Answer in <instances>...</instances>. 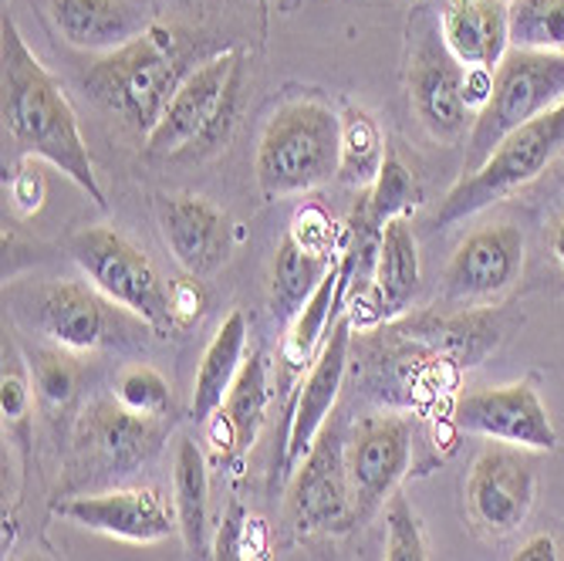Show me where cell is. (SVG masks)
I'll return each instance as SVG.
<instances>
[{
  "label": "cell",
  "instance_id": "cell-1",
  "mask_svg": "<svg viewBox=\"0 0 564 561\" xmlns=\"http://www.w3.org/2000/svg\"><path fill=\"white\" fill-rule=\"evenodd\" d=\"M0 82H4L0 109H4V126L18 149L24 157L51 163L82 193H88V199L106 207V190L98 186L72 101L55 75L37 62L11 14L0 21Z\"/></svg>",
  "mask_w": 564,
  "mask_h": 561
},
{
  "label": "cell",
  "instance_id": "cell-2",
  "mask_svg": "<svg viewBox=\"0 0 564 561\" xmlns=\"http://www.w3.org/2000/svg\"><path fill=\"white\" fill-rule=\"evenodd\" d=\"M338 163L341 116L322 98H291L268 119L253 173L264 199H284L338 176Z\"/></svg>",
  "mask_w": 564,
  "mask_h": 561
},
{
  "label": "cell",
  "instance_id": "cell-3",
  "mask_svg": "<svg viewBox=\"0 0 564 561\" xmlns=\"http://www.w3.org/2000/svg\"><path fill=\"white\" fill-rule=\"evenodd\" d=\"M176 75L180 47L173 31L163 24H149L126 47L101 55L88 68L85 85L101 106L112 109L135 132L149 136L180 85Z\"/></svg>",
  "mask_w": 564,
  "mask_h": 561
},
{
  "label": "cell",
  "instance_id": "cell-4",
  "mask_svg": "<svg viewBox=\"0 0 564 561\" xmlns=\"http://www.w3.org/2000/svg\"><path fill=\"white\" fill-rule=\"evenodd\" d=\"M561 152H564V101H557L544 116L510 132L480 170L459 176L456 186L443 196L440 211L433 214V227L449 230L453 224L494 207L503 196L534 183Z\"/></svg>",
  "mask_w": 564,
  "mask_h": 561
},
{
  "label": "cell",
  "instance_id": "cell-5",
  "mask_svg": "<svg viewBox=\"0 0 564 561\" xmlns=\"http://www.w3.org/2000/svg\"><path fill=\"white\" fill-rule=\"evenodd\" d=\"M564 101V55L561 51L510 47L494 72V91L484 112L474 119L467 173L480 170L494 149L524 122L544 116Z\"/></svg>",
  "mask_w": 564,
  "mask_h": 561
},
{
  "label": "cell",
  "instance_id": "cell-6",
  "mask_svg": "<svg viewBox=\"0 0 564 561\" xmlns=\"http://www.w3.org/2000/svg\"><path fill=\"white\" fill-rule=\"evenodd\" d=\"M68 250L101 294L142 319L156 335H166L176 325L166 281L126 234L116 227H85L72 237Z\"/></svg>",
  "mask_w": 564,
  "mask_h": 561
},
{
  "label": "cell",
  "instance_id": "cell-7",
  "mask_svg": "<svg viewBox=\"0 0 564 561\" xmlns=\"http://www.w3.org/2000/svg\"><path fill=\"white\" fill-rule=\"evenodd\" d=\"M31 322L55 345L72 352H91L109 345H129L149 328L132 312L85 281H47L31 294Z\"/></svg>",
  "mask_w": 564,
  "mask_h": 561
},
{
  "label": "cell",
  "instance_id": "cell-8",
  "mask_svg": "<svg viewBox=\"0 0 564 561\" xmlns=\"http://www.w3.org/2000/svg\"><path fill=\"white\" fill-rule=\"evenodd\" d=\"M409 101L426 126V132L440 142H459L474 129V112L467 106V68L453 58L443 41L440 21L423 24L416 34L413 58H409Z\"/></svg>",
  "mask_w": 564,
  "mask_h": 561
},
{
  "label": "cell",
  "instance_id": "cell-9",
  "mask_svg": "<svg viewBox=\"0 0 564 561\" xmlns=\"http://www.w3.org/2000/svg\"><path fill=\"white\" fill-rule=\"evenodd\" d=\"M288 490V521L297 535L341 531L355 521V497L348 481V461L341 430L332 423L318 433L304 461L291 471Z\"/></svg>",
  "mask_w": 564,
  "mask_h": 561
},
{
  "label": "cell",
  "instance_id": "cell-10",
  "mask_svg": "<svg viewBox=\"0 0 564 561\" xmlns=\"http://www.w3.org/2000/svg\"><path fill=\"white\" fill-rule=\"evenodd\" d=\"M538 497V464L531 450L490 443L477 453L467 477V507L490 535L518 531Z\"/></svg>",
  "mask_w": 564,
  "mask_h": 561
},
{
  "label": "cell",
  "instance_id": "cell-11",
  "mask_svg": "<svg viewBox=\"0 0 564 561\" xmlns=\"http://www.w3.org/2000/svg\"><path fill=\"white\" fill-rule=\"evenodd\" d=\"M234 85H237L234 51H220L210 62L193 68L176 85L160 122L145 136V149L152 157H176V152H183L196 139L210 136L234 95Z\"/></svg>",
  "mask_w": 564,
  "mask_h": 561
},
{
  "label": "cell",
  "instance_id": "cell-12",
  "mask_svg": "<svg viewBox=\"0 0 564 561\" xmlns=\"http://www.w3.org/2000/svg\"><path fill=\"white\" fill-rule=\"evenodd\" d=\"M453 423L464 433L521 450L557 446V430L531 382H507L459 396L453 406Z\"/></svg>",
  "mask_w": 564,
  "mask_h": 561
},
{
  "label": "cell",
  "instance_id": "cell-13",
  "mask_svg": "<svg viewBox=\"0 0 564 561\" xmlns=\"http://www.w3.org/2000/svg\"><path fill=\"white\" fill-rule=\"evenodd\" d=\"M524 271V234L514 224H487L456 247L443 271V298L456 304L494 301Z\"/></svg>",
  "mask_w": 564,
  "mask_h": 561
},
{
  "label": "cell",
  "instance_id": "cell-14",
  "mask_svg": "<svg viewBox=\"0 0 564 561\" xmlns=\"http://www.w3.org/2000/svg\"><path fill=\"white\" fill-rule=\"evenodd\" d=\"M348 481L355 497V521L376 515L413 461V423L405 417H372L355 430L348 450Z\"/></svg>",
  "mask_w": 564,
  "mask_h": 561
},
{
  "label": "cell",
  "instance_id": "cell-15",
  "mask_svg": "<svg viewBox=\"0 0 564 561\" xmlns=\"http://www.w3.org/2000/svg\"><path fill=\"white\" fill-rule=\"evenodd\" d=\"M58 515L119 541L132 544H156L180 531L176 518L170 515L166 497L160 487H122L106 494H78L58 504Z\"/></svg>",
  "mask_w": 564,
  "mask_h": 561
},
{
  "label": "cell",
  "instance_id": "cell-16",
  "mask_svg": "<svg viewBox=\"0 0 564 561\" xmlns=\"http://www.w3.org/2000/svg\"><path fill=\"white\" fill-rule=\"evenodd\" d=\"M348 348H351V315H338L332 325L318 359L301 379V392L291 413V430H288V446H284V471H294L304 453L312 450L318 433L328 427V417L335 410V399L345 382V366H348Z\"/></svg>",
  "mask_w": 564,
  "mask_h": 561
},
{
  "label": "cell",
  "instance_id": "cell-17",
  "mask_svg": "<svg viewBox=\"0 0 564 561\" xmlns=\"http://www.w3.org/2000/svg\"><path fill=\"white\" fill-rule=\"evenodd\" d=\"M160 224L170 253L189 278H207L224 268L230 250V224L210 199L193 193L163 196Z\"/></svg>",
  "mask_w": 564,
  "mask_h": 561
},
{
  "label": "cell",
  "instance_id": "cell-18",
  "mask_svg": "<svg viewBox=\"0 0 564 561\" xmlns=\"http://www.w3.org/2000/svg\"><path fill=\"white\" fill-rule=\"evenodd\" d=\"M163 430L156 420L129 413L119 399H98L78 420V443L116 474H129L160 450Z\"/></svg>",
  "mask_w": 564,
  "mask_h": 561
},
{
  "label": "cell",
  "instance_id": "cell-19",
  "mask_svg": "<svg viewBox=\"0 0 564 561\" xmlns=\"http://www.w3.org/2000/svg\"><path fill=\"white\" fill-rule=\"evenodd\" d=\"M44 11L65 44L101 55H112L149 28L129 0H44Z\"/></svg>",
  "mask_w": 564,
  "mask_h": 561
},
{
  "label": "cell",
  "instance_id": "cell-20",
  "mask_svg": "<svg viewBox=\"0 0 564 561\" xmlns=\"http://www.w3.org/2000/svg\"><path fill=\"white\" fill-rule=\"evenodd\" d=\"M443 41L464 68H490L510 51L507 0H446L440 14Z\"/></svg>",
  "mask_w": 564,
  "mask_h": 561
},
{
  "label": "cell",
  "instance_id": "cell-21",
  "mask_svg": "<svg viewBox=\"0 0 564 561\" xmlns=\"http://www.w3.org/2000/svg\"><path fill=\"white\" fill-rule=\"evenodd\" d=\"M351 274H355V253L348 250L345 261L332 268V274L318 284V291L307 298V304L291 322L284 345H281L284 382H291L297 373H304V366H312L318 359V352H322L332 325L338 322V309H341L345 288L351 284Z\"/></svg>",
  "mask_w": 564,
  "mask_h": 561
},
{
  "label": "cell",
  "instance_id": "cell-22",
  "mask_svg": "<svg viewBox=\"0 0 564 561\" xmlns=\"http://www.w3.org/2000/svg\"><path fill=\"white\" fill-rule=\"evenodd\" d=\"M247 359V319L243 312H230L217 335L210 338L207 352H203L196 379H193V420L196 423H210L220 406L227 402L240 366Z\"/></svg>",
  "mask_w": 564,
  "mask_h": 561
},
{
  "label": "cell",
  "instance_id": "cell-23",
  "mask_svg": "<svg viewBox=\"0 0 564 561\" xmlns=\"http://www.w3.org/2000/svg\"><path fill=\"white\" fill-rule=\"evenodd\" d=\"M372 281H376V304L382 319L405 312L413 294L420 291V281H423L420 244H416L413 224L405 217H395L382 227Z\"/></svg>",
  "mask_w": 564,
  "mask_h": 561
},
{
  "label": "cell",
  "instance_id": "cell-24",
  "mask_svg": "<svg viewBox=\"0 0 564 561\" xmlns=\"http://www.w3.org/2000/svg\"><path fill=\"white\" fill-rule=\"evenodd\" d=\"M173 507L183 544L193 558L207 554V518H210V477L207 456L189 440H176L173 453Z\"/></svg>",
  "mask_w": 564,
  "mask_h": 561
},
{
  "label": "cell",
  "instance_id": "cell-25",
  "mask_svg": "<svg viewBox=\"0 0 564 561\" xmlns=\"http://www.w3.org/2000/svg\"><path fill=\"white\" fill-rule=\"evenodd\" d=\"M338 265L335 253H315L301 247L291 234L281 237L271 265V309L281 322H294L297 312L318 291V284Z\"/></svg>",
  "mask_w": 564,
  "mask_h": 561
},
{
  "label": "cell",
  "instance_id": "cell-26",
  "mask_svg": "<svg viewBox=\"0 0 564 561\" xmlns=\"http://www.w3.org/2000/svg\"><path fill=\"white\" fill-rule=\"evenodd\" d=\"M264 413H268V366H264L261 352H250L243 359V366H240V376H237L227 402L220 406V413H217L214 436L227 433L224 450L243 453V450L253 446V440H258Z\"/></svg>",
  "mask_w": 564,
  "mask_h": 561
},
{
  "label": "cell",
  "instance_id": "cell-27",
  "mask_svg": "<svg viewBox=\"0 0 564 561\" xmlns=\"http://www.w3.org/2000/svg\"><path fill=\"white\" fill-rule=\"evenodd\" d=\"M386 139L376 126V119L358 109L345 106L341 112V163H338V180L348 186H372L376 176L382 173L386 163Z\"/></svg>",
  "mask_w": 564,
  "mask_h": 561
},
{
  "label": "cell",
  "instance_id": "cell-28",
  "mask_svg": "<svg viewBox=\"0 0 564 561\" xmlns=\"http://www.w3.org/2000/svg\"><path fill=\"white\" fill-rule=\"evenodd\" d=\"M510 47L564 51V0H507Z\"/></svg>",
  "mask_w": 564,
  "mask_h": 561
},
{
  "label": "cell",
  "instance_id": "cell-29",
  "mask_svg": "<svg viewBox=\"0 0 564 561\" xmlns=\"http://www.w3.org/2000/svg\"><path fill=\"white\" fill-rule=\"evenodd\" d=\"M423 203V190L416 183V176L409 173V166L389 152L382 173L376 176V183L369 186V199H366V227L369 230H382L389 220L405 217L413 207Z\"/></svg>",
  "mask_w": 564,
  "mask_h": 561
},
{
  "label": "cell",
  "instance_id": "cell-30",
  "mask_svg": "<svg viewBox=\"0 0 564 561\" xmlns=\"http://www.w3.org/2000/svg\"><path fill=\"white\" fill-rule=\"evenodd\" d=\"M382 561H430L420 515L399 490L386 504V558Z\"/></svg>",
  "mask_w": 564,
  "mask_h": 561
},
{
  "label": "cell",
  "instance_id": "cell-31",
  "mask_svg": "<svg viewBox=\"0 0 564 561\" xmlns=\"http://www.w3.org/2000/svg\"><path fill=\"white\" fill-rule=\"evenodd\" d=\"M116 399L135 417L160 420L170 410V382L149 366H132L116 382Z\"/></svg>",
  "mask_w": 564,
  "mask_h": 561
},
{
  "label": "cell",
  "instance_id": "cell-32",
  "mask_svg": "<svg viewBox=\"0 0 564 561\" xmlns=\"http://www.w3.org/2000/svg\"><path fill=\"white\" fill-rule=\"evenodd\" d=\"M31 376H34V386H37L41 399L51 402V406H65L78 389V366H75L72 355H65L62 348L34 352Z\"/></svg>",
  "mask_w": 564,
  "mask_h": 561
},
{
  "label": "cell",
  "instance_id": "cell-33",
  "mask_svg": "<svg viewBox=\"0 0 564 561\" xmlns=\"http://www.w3.org/2000/svg\"><path fill=\"white\" fill-rule=\"evenodd\" d=\"M31 406V382L21 369L14 345H4V379H0V413L8 423H21Z\"/></svg>",
  "mask_w": 564,
  "mask_h": 561
},
{
  "label": "cell",
  "instance_id": "cell-34",
  "mask_svg": "<svg viewBox=\"0 0 564 561\" xmlns=\"http://www.w3.org/2000/svg\"><path fill=\"white\" fill-rule=\"evenodd\" d=\"M288 234L315 253H335V237H338V227L335 220L322 211V207H301L288 227Z\"/></svg>",
  "mask_w": 564,
  "mask_h": 561
},
{
  "label": "cell",
  "instance_id": "cell-35",
  "mask_svg": "<svg viewBox=\"0 0 564 561\" xmlns=\"http://www.w3.org/2000/svg\"><path fill=\"white\" fill-rule=\"evenodd\" d=\"M170 309H173V322L176 325H193L203 309H207V291H203L199 278H183L170 288Z\"/></svg>",
  "mask_w": 564,
  "mask_h": 561
},
{
  "label": "cell",
  "instance_id": "cell-36",
  "mask_svg": "<svg viewBox=\"0 0 564 561\" xmlns=\"http://www.w3.org/2000/svg\"><path fill=\"white\" fill-rule=\"evenodd\" d=\"M44 193H47V186H44V176H41L37 166H21V170L14 173L11 199H14V207H18L21 217H31V214L41 211Z\"/></svg>",
  "mask_w": 564,
  "mask_h": 561
},
{
  "label": "cell",
  "instance_id": "cell-37",
  "mask_svg": "<svg viewBox=\"0 0 564 561\" xmlns=\"http://www.w3.org/2000/svg\"><path fill=\"white\" fill-rule=\"evenodd\" d=\"M510 561H561V551L551 535H534L521 544V551Z\"/></svg>",
  "mask_w": 564,
  "mask_h": 561
},
{
  "label": "cell",
  "instance_id": "cell-38",
  "mask_svg": "<svg viewBox=\"0 0 564 561\" xmlns=\"http://www.w3.org/2000/svg\"><path fill=\"white\" fill-rule=\"evenodd\" d=\"M547 244H551L554 261L564 268V214H561V217H554V224H551V234H547Z\"/></svg>",
  "mask_w": 564,
  "mask_h": 561
},
{
  "label": "cell",
  "instance_id": "cell-39",
  "mask_svg": "<svg viewBox=\"0 0 564 561\" xmlns=\"http://www.w3.org/2000/svg\"><path fill=\"white\" fill-rule=\"evenodd\" d=\"M18 561H44L41 554H24V558H18Z\"/></svg>",
  "mask_w": 564,
  "mask_h": 561
}]
</instances>
